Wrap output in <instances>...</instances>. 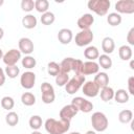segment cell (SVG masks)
<instances>
[{"label":"cell","instance_id":"21","mask_svg":"<svg viewBox=\"0 0 134 134\" xmlns=\"http://www.w3.org/2000/svg\"><path fill=\"white\" fill-rule=\"evenodd\" d=\"M132 48L128 45H122L118 48V55L122 61H129L132 58Z\"/></svg>","mask_w":134,"mask_h":134},{"label":"cell","instance_id":"10","mask_svg":"<svg viewBox=\"0 0 134 134\" xmlns=\"http://www.w3.org/2000/svg\"><path fill=\"white\" fill-rule=\"evenodd\" d=\"M36 83V74L31 71H25L24 73H22L21 77H20V84L24 89H31L34 88Z\"/></svg>","mask_w":134,"mask_h":134},{"label":"cell","instance_id":"47","mask_svg":"<svg viewBox=\"0 0 134 134\" xmlns=\"http://www.w3.org/2000/svg\"><path fill=\"white\" fill-rule=\"evenodd\" d=\"M68 134H81L80 132H71V133H68Z\"/></svg>","mask_w":134,"mask_h":134},{"label":"cell","instance_id":"46","mask_svg":"<svg viewBox=\"0 0 134 134\" xmlns=\"http://www.w3.org/2000/svg\"><path fill=\"white\" fill-rule=\"evenodd\" d=\"M130 66H131V68H132V69H134V67H133V61H131V63H130Z\"/></svg>","mask_w":134,"mask_h":134},{"label":"cell","instance_id":"11","mask_svg":"<svg viewBox=\"0 0 134 134\" xmlns=\"http://www.w3.org/2000/svg\"><path fill=\"white\" fill-rule=\"evenodd\" d=\"M77 112H79L77 108H76L75 106H73L72 104L66 105V106H64V107L61 109V111H60V117H61V119H63V120L70 121V120L77 114Z\"/></svg>","mask_w":134,"mask_h":134},{"label":"cell","instance_id":"22","mask_svg":"<svg viewBox=\"0 0 134 134\" xmlns=\"http://www.w3.org/2000/svg\"><path fill=\"white\" fill-rule=\"evenodd\" d=\"M84 57L89 61H94L99 57V51L95 46H88L84 50Z\"/></svg>","mask_w":134,"mask_h":134},{"label":"cell","instance_id":"25","mask_svg":"<svg viewBox=\"0 0 134 134\" xmlns=\"http://www.w3.org/2000/svg\"><path fill=\"white\" fill-rule=\"evenodd\" d=\"M98 66H100L104 69H110L112 67V59L108 54H100L98 58Z\"/></svg>","mask_w":134,"mask_h":134},{"label":"cell","instance_id":"7","mask_svg":"<svg viewBox=\"0 0 134 134\" xmlns=\"http://www.w3.org/2000/svg\"><path fill=\"white\" fill-rule=\"evenodd\" d=\"M71 104L73 106H75L77 108L79 111H82L84 113H89L92 111L93 109V104L89 100H87L86 98L82 97V96H76L71 100Z\"/></svg>","mask_w":134,"mask_h":134},{"label":"cell","instance_id":"18","mask_svg":"<svg viewBox=\"0 0 134 134\" xmlns=\"http://www.w3.org/2000/svg\"><path fill=\"white\" fill-rule=\"evenodd\" d=\"M102 49L103 51L105 52V54H110L114 51L115 49V43H114V40L110 37H106L103 39L102 41Z\"/></svg>","mask_w":134,"mask_h":134},{"label":"cell","instance_id":"42","mask_svg":"<svg viewBox=\"0 0 134 134\" xmlns=\"http://www.w3.org/2000/svg\"><path fill=\"white\" fill-rule=\"evenodd\" d=\"M3 36H4V30H3V28L0 27V40L3 38Z\"/></svg>","mask_w":134,"mask_h":134},{"label":"cell","instance_id":"38","mask_svg":"<svg viewBox=\"0 0 134 134\" xmlns=\"http://www.w3.org/2000/svg\"><path fill=\"white\" fill-rule=\"evenodd\" d=\"M21 8L24 12H31L35 8V1L32 0H22L21 1Z\"/></svg>","mask_w":134,"mask_h":134},{"label":"cell","instance_id":"33","mask_svg":"<svg viewBox=\"0 0 134 134\" xmlns=\"http://www.w3.org/2000/svg\"><path fill=\"white\" fill-rule=\"evenodd\" d=\"M47 72H48L49 75L57 76L61 72L60 64H58L57 62H49L48 65H47Z\"/></svg>","mask_w":134,"mask_h":134},{"label":"cell","instance_id":"31","mask_svg":"<svg viewBox=\"0 0 134 134\" xmlns=\"http://www.w3.org/2000/svg\"><path fill=\"white\" fill-rule=\"evenodd\" d=\"M35 8L37 9V12L44 14V13L48 12L49 2L47 0H37V1H35Z\"/></svg>","mask_w":134,"mask_h":134},{"label":"cell","instance_id":"41","mask_svg":"<svg viewBox=\"0 0 134 134\" xmlns=\"http://www.w3.org/2000/svg\"><path fill=\"white\" fill-rule=\"evenodd\" d=\"M5 72H4V70L0 67V87L1 86H3V84L5 83Z\"/></svg>","mask_w":134,"mask_h":134},{"label":"cell","instance_id":"5","mask_svg":"<svg viewBox=\"0 0 134 134\" xmlns=\"http://www.w3.org/2000/svg\"><path fill=\"white\" fill-rule=\"evenodd\" d=\"M93 32L90 29H84L81 30L80 32H77L75 35V44L79 47H83V46H87L89 45L92 41H93Z\"/></svg>","mask_w":134,"mask_h":134},{"label":"cell","instance_id":"6","mask_svg":"<svg viewBox=\"0 0 134 134\" xmlns=\"http://www.w3.org/2000/svg\"><path fill=\"white\" fill-rule=\"evenodd\" d=\"M41 92H42V102L44 104H51L54 102V98H55L54 89L49 83L47 82L42 83Z\"/></svg>","mask_w":134,"mask_h":134},{"label":"cell","instance_id":"17","mask_svg":"<svg viewBox=\"0 0 134 134\" xmlns=\"http://www.w3.org/2000/svg\"><path fill=\"white\" fill-rule=\"evenodd\" d=\"M72 38H73V35L69 28H62L58 32V40L61 44H64V45L69 44Z\"/></svg>","mask_w":134,"mask_h":134},{"label":"cell","instance_id":"12","mask_svg":"<svg viewBox=\"0 0 134 134\" xmlns=\"http://www.w3.org/2000/svg\"><path fill=\"white\" fill-rule=\"evenodd\" d=\"M82 90H83V93L86 96H88V97H95L96 95H98L100 89L98 88V86L93 81H88V82L83 84Z\"/></svg>","mask_w":134,"mask_h":134},{"label":"cell","instance_id":"44","mask_svg":"<svg viewBox=\"0 0 134 134\" xmlns=\"http://www.w3.org/2000/svg\"><path fill=\"white\" fill-rule=\"evenodd\" d=\"M3 54H4V53H3V51H2V49L0 48V59H2V58H3Z\"/></svg>","mask_w":134,"mask_h":134},{"label":"cell","instance_id":"39","mask_svg":"<svg viewBox=\"0 0 134 134\" xmlns=\"http://www.w3.org/2000/svg\"><path fill=\"white\" fill-rule=\"evenodd\" d=\"M133 86H134V77L130 76L128 79V91L127 92H129L132 95H134V88H133Z\"/></svg>","mask_w":134,"mask_h":134},{"label":"cell","instance_id":"8","mask_svg":"<svg viewBox=\"0 0 134 134\" xmlns=\"http://www.w3.org/2000/svg\"><path fill=\"white\" fill-rule=\"evenodd\" d=\"M115 9L117 14H133L134 13V1L133 0H119L115 3Z\"/></svg>","mask_w":134,"mask_h":134},{"label":"cell","instance_id":"15","mask_svg":"<svg viewBox=\"0 0 134 134\" xmlns=\"http://www.w3.org/2000/svg\"><path fill=\"white\" fill-rule=\"evenodd\" d=\"M94 23V17L91 14H84L82 17L77 20V26L84 30V29H90L92 24Z\"/></svg>","mask_w":134,"mask_h":134},{"label":"cell","instance_id":"2","mask_svg":"<svg viewBox=\"0 0 134 134\" xmlns=\"http://www.w3.org/2000/svg\"><path fill=\"white\" fill-rule=\"evenodd\" d=\"M88 8L92 12H94L98 16H105L111 5V2L109 0H90L87 3Z\"/></svg>","mask_w":134,"mask_h":134},{"label":"cell","instance_id":"19","mask_svg":"<svg viewBox=\"0 0 134 134\" xmlns=\"http://www.w3.org/2000/svg\"><path fill=\"white\" fill-rule=\"evenodd\" d=\"M93 82L98 86L99 89H102V88L108 86V84H109V76H108V74L106 72H97L96 75L94 76Z\"/></svg>","mask_w":134,"mask_h":134},{"label":"cell","instance_id":"27","mask_svg":"<svg viewBox=\"0 0 134 134\" xmlns=\"http://www.w3.org/2000/svg\"><path fill=\"white\" fill-rule=\"evenodd\" d=\"M21 102L25 106H32L36 104V96L31 92H24L21 95Z\"/></svg>","mask_w":134,"mask_h":134},{"label":"cell","instance_id":"32","mask_svg":"<svg viewBox=\"0 0 134 134\" xmlns=\"http://www.w3.org/2000/svg\"><path fill=\"white\" fill-rule=\"evenodd\" d=\"M41 23L44 24V25H51L54 20H55V17H54V14L51 13V12H46L44 14H42L41 16Z\"/></svg>","mask_w":134,"mask_h":134},{"label":"cell","instance_id":"45","mask_svg":"<svg viewBox=\"0 0 134 134\" xmlns=\"http://www.w3.org/2000/svg\"><path fill=\"white\" fill-rule=\"evenodd\" d=\"M31 134H42V133H40L39 131H34V132H32Z\"/></svg>","mask_w":134,"mask_h":134},{"label":"cell","instance_id":"14","mask_svg":"<svg viewBox=\"0 0 134 134\" xmlns=\"http://www.w3.org/2000/svg\"><path fill=\"white\" fill-rule=\"evenodd\" d=\"M99 70V66L96 62L94 61H87L83 63V68H82V74L89 75V74H96Z\"/></svg>","mask_w":134,"mask_h":134},{"label":"cell","instance_id":"9","mask_svg":"<svg viewBox=\"0 0 134 134\" xmlns=\"http://www.w3.org/2000/svg\"><path fill=\"white\" fill-rule=\"evenodd\" d=\"M3 62L6 66H14L21 59V52L17 49H9L6 53L3 54Z\"/></svg>","mask_w":134,"mask_h":134},{"label":"cell","instance_id":"40","mask_svg":"<svg viewBox=\"0 0 134 134\" xmlns=\"http://www.w3.org/2000/svg\"><path fill=\"white\" fill-rule=\"evenodd\" d=\"M127 41L130 45H134V27H132L129 30V32L127 35Z\"/></svg>","mask_w":134,"mask_h":134},{"label":"cell","instance_id":"43","mask_svg":"<svg viewBox=\"0 0 134 134\" xmlns=\"http://www.w3.org/2000/svg\"><path fill=\"white\" fill-rule=\"evenodd\" d=\"M86 134H96V133H95V131L89 130V131H87V132H86Z\"/></svg>","mask_w":134,"mask_h":134},{"label":"cell","instance_id":"29","mask_svg":"<svg viewBox=\"0 0 134 134\" xmlns=\"http://www.w3.org/2000/svg\"><path fill=\"white\" fill-rule=\"evenodd\" d=\"M5 121H6V124H7L8 126L15 127V126H17L18 122H19V115H18L16 112L10 111V112H8V113L6 114V116H5Z\"/></svg>","mask_w":134,"mask_h":134},{"label":"cell","instance_id":"3","mask_svg":"<svg viewBox=\"0 0 134 134\" xmlns=\"http://www.w3.org/2000/svg\"><path fill=\"white\" fill-rule=\"evenodd\" d=\"M91 125L96 132H104L107 130L109 121L103 112H94L91 116Z\"/></svg>","mask_w":134,"mask_h":134},{"label":"cell","instance_id":"20","mask_svg":"<svg viewBox=\"0 0 134 134\" xmlns=\"http://www.w3.org/2000/svg\"><path fill=\"white\" fill-rule=\"evenodd\" d=\"M37 23H38L37 18H36L34 15H31V14H28V15L24 16L23 19H22V25H23L25 28H27V29H32V28H35V27L37 26Z\"/></svg>","mask_w":134,"mask_h":134},{"label":"cell","instance_id":"26","mask_svg":"<svg viewBox=\"0 0 134 134\" xmlns=\"http://www.w3.org/2000/svg\"><path fill=\"white\" fill-rule=\"evenodd\" d=\"M132 118H133V112L129 109L121 110L118 114V120L121 124H128V122L132 121Z\"/></svg>","mask_w":134,"mask_h":134},{"label":"cell","instance_id":"13","mask_svg":"<svg viewBox=\"0 0 134 134\" xmlns=\"http://www.w3.org/2000/svg\"><path fill=\"white\" fill-rule=\"evenodd\" d=\"M19 50L21 53H24L26 55H29L34 51V43L29 38H21L19 40Z\"/></svg>","mask_w":134,"mask_h":134},{"label":"cell","instance_id":"35","mask_svg":"<svg viewBox=\"0 0 134 134\" xmlns=\"http://www.w3.org/2000/svg\"><path fill=\"white\" fill-rule=\"evenodd\" d=\"M37 65V61L34 57L31 55H25L23 59H22V66L24 68H27V69H31L34 67H36Z\"/></svg>","mask_w":134,"mask_h":134},{"label":"cell","instance_id":"23","mask_svg":"<svg viewBox=\"0 0 134 134\" xmlns=\"http://www.w3.org/2000/svg\"><path fill=\"white\" fill-rule=\"evenodd\" d=\"M99 94H100V98L104 102H109L111 100L113 97H114V90L109 87V86H106L104 88H102L99 90Z\"/></svg>","mask_w":134,"mask_h":134},{"label":"cell","instance_id":"1","mask_svg":"<svg viewBox=\"0 0 134 134\" xmlns=\"http://www.w3.org/2000/svg\"><path fill=\"white\" fill-rule=\"evenodd\" d=\"M45 130L49 134H65L70 128V121L67 120H57L54 118H48L45 121Z\"/></svg>","mask_w":134,"mask_h":134},{"label":"cell","instance_id":"37","mask_svg":"<svg viewBox=\"0 0 134 134\" xmlns=\"http://www.w3.org/2000/svg\"><path fill=\"white\" fill-rule=\"evenodd\" d=\"M68 81H69V75H68V73L60 72V73L55 76V84H57L59 87L65 86Z\"/></svg>","mask_w":134,"mask_h":134},{"label":"cell","instance_id":"24","mask_svg":"<svg viewBox=\"0 0 134 134\" xmlns=\"http://www.w3.org/2000/svg\"><path fill=\"white\" fill-rule=\"evenodd\" d=\"M115 102L119 104H125L129 100V93L125 89H118L117 91L114 92V97Z\"/></svg>","mask_w":134,"mask_h":134},{"label":"cell","instance_id":"36","mask_svg":"<svg viewBox=\"0 0 134 134\" xmlns=\"http://www.w3.org/2000/svg\"><path fill=\"white\" fill-rule=\"evenodd\" d=\"M15 106V100L12 96H4L1 99V107L7 111L12 110Z\"/></svg>","mask_w":134,"mask_h":134},{"label":"cell","instance_id":"16","mask_svg":"<svg viewBox=\"0 0 134 134\" xmlns=\"http://www.w3.org/2000/svg\"><path fill=\"white\" fill-rule=\"evenodd\" d=\"M75 65H76V59H73V58H65L61 62V64H60L61 72L68 73L70 71H74Z\"/></svg>","mask_w":134,"mask_h":134},{"label":"cell","instance_id":"34","mask_svg":"<svg viewBox=\"0 0 134 134\" xmlns=\"http://www.w3.org/2000/svg\"><path fill=\"white\" fill-rule=\"evenodd\" d=\"M5 75H7L9 79H15L19 75L20 73V69L17 65H14V66H6L5 67Z\"/></svg>","mask_w":134,"mask_h":134},{"label":"cell","instance_id":"48","mask_svg":"<svg viewBox=\"0 0 134 134\" xmlns=\"http://www.w3.org/2000/svg\"><path fill=\"white\" fill-rule=\"evenodd\" d=\"M3 3H4V1H3V0H0V6H1Z\"/></svg>","mask_w":134,"mask_h":134},{"label":"cell","instance_id":"4","mask_svg":"<svg viewBox=\"0 0 134 134\" xmlns=\"http://www.w3.org/2000/svg\"><path fill=\"white\" fill-rule=\"evenodd\" d=\"M85 83V76L81 74H75L72 79H69L67 84L65 85V90L68 94H74L79 91L82 85Z\"/></svg>","mask_w":134,"mask_h":134},{"label":"cell","instance_id":"30","mask_svg":"<svg viewBox=\"0 0 134 134\" xmlns=\"http://www.w3.org/2000/svg\"><path fill=\"white\" fill-rule=\"evenodd\" d=\"M29 127L34 130V131H38L41 127H42V124H43V121H42V118H41V116H39V115H32L30 118H29Z\"/></svg>","mask_w":134,"mask_h":134},{"label":"cell","instance_id":"28","mask_svg":"<svg viewBox=\"0 0 134 134\" xmlns=\"http://www.w3.org/2000/svg\"><path fill=\"white\" fill-rule=\"evenodd\" d=\"M107 22L111 26H117L121 23V16L117 13H110L107 17Z\"/></svg>","mask_w":134,"mask_h":134}]
</instances>
